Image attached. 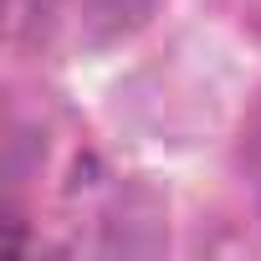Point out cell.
Returning a JSON list of instances; mask_svg holds the SVG:
<instances>
[]
</instances>
